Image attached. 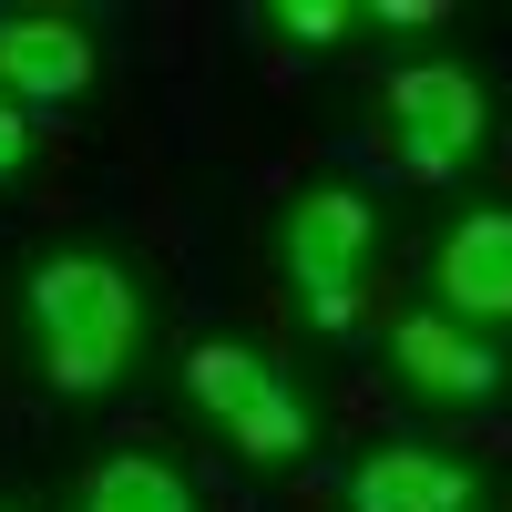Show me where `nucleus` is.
Wrapping results in <instances>:
<instances>
[{
	"instance_id": "obj_1",
	"label": "nucleus",
	"mask_w": 512,
	"mask_h": 512,
	"mask_svg": "<svg viewBox=\"0 0 512 512\" xmlns=\"http://www.w3.org/2000/svg\"><path fill=\"white\" fill-rule=\"evenodd\" d=\"M31 328L62 390H113L123 359H134V287L103 256H52L31 277Z\"/></svg>"
},
{
	"instance_id": "obj_2",
	"label": "nucleus",
	"mask_w": 512,
	"mask_h": 512,
	"mask_svg": "<svg viewBox=\"0 0 512 512\" xmlns=\"http://www.w3.org/2000/svg\"><path fill=\"white\" fill-rule=\"evenodd\" d=\"M195 400L216 410V431L226 441H246L256 461H297L308 451V410H297L287 390H277V369L256 359V349H236V338H216V349H195Z\"/></svg>"
},
{
	"instance_id": "obj_3",
	"label": "nucleus",
	"mask_w": 512,
	"mask_h": 512,
	"mask_svg": "<svg viewBox=\"0 0 512 512\" xmlns=\"http://www.w3.org/2000/svg\"><path fill=\"white\" fill-rule=\"evenodd\" d=\"M359 256H369V205L349 185H328V195L297 205L287 267H297V308H308L318 328H349L359 318Z\"/></svg>"
},
{
	"instance_id": "obj_4",
	"label": "nucleus",
	"mask_w": 512,
	"mask_h": 512,
	"mask_svg": "<svg viewBox=\"0 0 512 512\" xmlns=\"http://www.w3.org/2000/svg\"><path fill=\"white\" fill-rule=\"evenodd\" d=\"M390 123H400V164L410 175H451V164L482 144V93H472V72L420 62V72L390 82Z\"/></svg>"
},
{
	"instance_id": "obj_5",
	"label": "nucleus",
	"mask_w": 512,
	"mask_h": 512,
	"mask_svg": "<svg viewBox=\"0 0 512 512\" xmlns=\"http://www.w3.org/2000/svg\"><path fill=\"white\" fill-rule=\"evenodd\" d=\"M0 82H21V93L62 103L93 82V41H82V21H52V11H21L0 21Z\"/></svg>"
},
{
	"instance_id": "obj_6",
	"label": "nucleus",
	"mask_w": 512,
	"mask_h": 512,
	"mask_svg": "<svg viewBox=\"0 0 512 512\" xmlns=\"http://www.w3.org/2000/svg\"><path fill=\"white\" fill-rule=\"evenodd\" d=\"M441 287L461 318H512V216H472L441 246Z\"/></svg>"
},
{
	"instance_id": "obj_7",
	"label": "nucleus",
	"mask_w": 512,
	"mask_h": 512,
	"mask_svg": "<svg viewBox=\"0 0 512 512\" xmlns=\"http://www.w3.org/2000/svg\"><path fill=\"white\" fill-rule=\"evenodd\" d=\"M349 502L359 512H461L472 502V472H451V461H431V451H379L349 482Z\"/></svg>"
},
{
	"instance_id": "obj_8",
	"label": "nucleus",
	"mask_w": 512,
	"mask_h": 512,
	"mask_svg": "<svg viewBox=\"0 0 512 512\" xmlns=\"http://www.w3.org/2000/svg\"><path fill=\"white\" fill-rule=\"evenodd\" d=\"M400 369H410L431 400H482L492 379H502L492 349H482V338H461L451 318H410V328H400Z\"/></svg>"
},
{
	"instance_id": "obj_9",
	"label": "nucleus",
	"mask_w": 512,
	"mask_h": 512,
	"mask_svg": "<svg viewBox=\"0 0 512 512\" xmlns=\"http://www.w3.org/2000/svg\"><path fill=\"white\" fill-rule=\"evenodd\" d=\"M82 512H195V492L164 472V461H113V472L93 482V502Z\"/></svg>"
},
{
	"instance_id": "obj_10",
	"label": "nucleus",
	"mask_w": 512,
	"mask_h": 512,
	"mask_svg": "<svg viewBox=\"0 0 512 512\" xmlns=\"http://www.w3.org/2000/svg\"><path fill=\"white\" fill-rule=\"evenodd\" d=\"M277 21H287L297 41H338V31H349V11H338V0H277Z\"/></svg>"
},
{
	"instance_id": "obj_11",
	"label": "nucleus",
	"mask_w": 512,
	"mask_h": 512,
	"mask_svg": "<svg viewBox=\"0 0 512 512\" xmlns=\"http://www.w3.org/2000/svg\"><path fill=\"white\" fill-rule=\"evenodd\" d=\"M21 154H31V134H21V123H11V113H0V175H11V164H21Z\"/></svg>"
}]
</instances>
